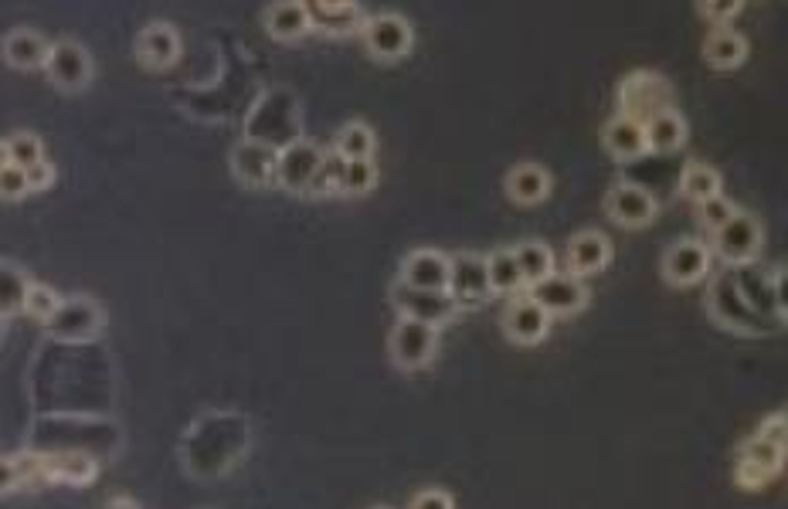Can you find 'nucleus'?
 Here are the masks:
<instances>
[{
  "mask_svg": "<svg viewBox=\"0 0 788 509\" xmlns=\"http://www.w3.org/2000/svg\"><path fill=\"white\" fill-rule=\"evenodd\" d=\"M673 106V88L660 72H629L619 85V116L645 123L649 116H656L660 109Z\"/></svg>",
  "mask_w": 788,
  "mask_h": 509,
  "instance_id": "1",
  "label": "nucleus"
},
{
  "mask_svg": "<svg viewBox=\"0 0 788 509\" xmlns=\"http://www.w3.org/2000/svg\"><path fill=\"white\" fill-rule=\"evenodd\" d=\"M765 245V224L752 214V211H740L711 235L707 248L714 258H721L724 265H748Z\"/></svg>",
  "mask_w": 788,
  "mask_h": 509,
  "instance_id": "2",
  "label": "nucleus"
},
{
  "mask_svg": "<svg viewBox=\"0 0 788 509\" xmlns=\"http://www.w3.org/2000/svg\"><path fill=\"white\" fill-rule=\"evenodd\" d=\"M660 272H663L666 286H673V289L701 286L714 272V255L704 238H680L663 252Z\"/></svg>",
  "mask_w": 788,
  "mask_h": 509,
  "instance_id": "3",
  "label": "nucleus"
},
{
  "mask_svg": "<svg viewBox=\"0 0 788 509\" xmlns=\"http://www.w3.org/2000/svg\"><path fill=\"white\" fill-rule=\"evenodd\" d=\"M388 350L401 370H425L439 353V330L429 327V322L401 316L388 337Z\"/></svg>",
  "mask_w": 788,
  "mask_h": 509,
  "instance_id": "4",
  "label": "nucleus"
},
{
  "mask_svg": "<svg viewBox=\"0 0 788 509\" xmlns=\"http://www.w3.org/2000/svg\"><path fill=\"white\" fill-rule=\"evenodd\" d=\"M445 293L452 296V303L459 309L483 306L493 296L490 279H486V255H480V252L449 255V286H445Z\"/></svg>",
  "mask_w": 788,
  "mask_h": 509,
  "instance_id": "5",
  "label": "nucleus"
},
{
  "mask_svg": "<svg viewBox=\"0 0 788 509\" xmlns=\"http://www.w3.org/2000/svg\"><path fill=\"white\" fill-rule=\"evenodd\" d=\"M360 41H364V49L370 52V59L398 62V59L411 55L414 31L401 14H375V18H364Z\"/></svg>",
  "mask_w": 788,
  "mask_h": 509,
  "instance_id": "6",
  "label": "nucleus"
},
{
  "mask_svg": "<svg viewBox=\"0 0 788 509\" xmlns=\"http://www.w3.org/2000/svg\"><path fill=\"white\" fill-rule=\"evenodd\" d=\"M785 466V448L752 435L748 442H740L737 462H734V479L740 489H761L768 486Z\"/></svg>",
  "mask_w": 788,
  "mask_h": 509,
  "instance_id": "7",
  "label": "nucleus"
},
{
  "mask_svg": "<svg viewBox=\"0 0 788 509\" xmlns=\"http://www.w3.org/2000/svg\"><path fill=\"white\" fill-rule=\"evenodd\" d=\"M606 214L629 231H639L645 224H653L660 218V201L649 194L642 183H612L609 194H606Z\"/></svg>",
  "mask_w": 788,
  "mask_h": 509,
  "instance_id": "8",
  "label": "nucleus"
},
{
  "mask_svg": "<svg viewBox=\"0 0 788 509\" xmlns=\"http://www.w3.org/2000/svg\"><path fill=\"white\" fill-rule=\"evenodd\" d=\"M527 296L554 319V316H575L588 306V286L568 272H550L544 283L530 286Z\"/></svg>",
  "mask_w": 788,
  "mask_h": 509,
  "instance_id": "9",
  "label": "nucleus"
},
{
  "mask_svg": "<svg viewBox=\"0 0 788 509\" xmlns=\"http://www.w3.org/2000/svg\"><path fill=\"white\" fill-rule=\"evenodd\" d=\"M391 303L395 309L404 316V319H419V322H429V327L442 330L445 322H452L462 309L452 303L449 293H425V289H408L401 283H395L391 289Z\"/></svg>",
  "mask_w": 788,
  "mask_h": 509,
  "instance_id": "10",
  "label": "nucleus"
},
{
  "mask_svg": "<svg viewBox=\"0 0 788 509\" xmlns=\"http://www.w3.org/2000/svg\"><path fill=\"white\" fill-rule=\"evenodd\" d=\"M503 333L509 343H517V347H537L547 340L550 333V316L524 293V296H514L506 303L503 309Z\"/></svg>",
  "mask_w": 788,
  "mask_h": 509,
  "instance_id": "11",
  "label": "nucleus"
},
{
  "mask_svg": "<svg viewBox=\"0 0 788 509\" xmlns=\"http://www.w3.org/2000/svg\"><path fill=\"white\" fill-rule=\"evenodd\" d=\"M44 330H49V337L69 340V343L92 340L103 330V309L92 299H69L49 322H44Z\"/></svg>",
  "mask_w": 788,
  "mask_h": 509,
  "instance_id": "12",
  "label": "nucleus"
},
{
  "mask_svg": "<svg viewBox=\"0 0 788 509\" xmlns=\"http://www.w3.org/2000/svg\"><path fill=\"white\" fill-rule=\"evenodd\" d=\"M49 78L65 92H82L92 82V59L78 41H55L49 62H44Z\"/></svg>",
  "mask_w": 788,
  "mask_h": 509,
  "instance_id": "13",
  "label": "nucleus"
},
{
  "mask_svg": "<svg viewBox=\"0 0 788 509\" xmlns=\"http://www.w3.org/2000/svg\"><path fill=\"white\" fill-rule=\"evenodd\" d=\"M275 167H280V147L262 144V140H242L231 150V170L249 188H272L275 183Z\"/></svg>",
  "mask_w": 788,
  "mask_h": 509,
  "instance_id": "14",
  "label": "nucleus"
},
{
  "mask_svg": "<svg viewBox=\"0 0 788 509\" xmlns=\"http://www.w3.org/2000/svg\"><path fill=\"white\" fill-rule=\"evenodd\" d=\"M401 286L425 289V293H445L449 286V255L439 248H414L401 262Z\"/></svg>",
  "mask_w": 788,
  "mask_h": 509,
  "instance_id": "15",
  "label": "nucleus"
},
{
  "mask_svg": "<svg viewBox=\"0 0 788 509\" xmlns=\"http://www.w3.org/2000/svg\"><path fill=\"white\" fill-rule=\"evenodd\" d=\"M319 160H323V150H319L313 140H293L290 147L280 150V167H275V183H280L283 191L306 194V188H309V180H313Z\"/></svg>",
  "mask_w": 788,
  "mask_h": 509,
  "instance_id": "16",
  "label": "nucleus"
},
{
  "mask_svg": "<svg viewBox=\"0 0 788 509\" xmlns=\"http://www.w3.org/2000/svg\"><path fill=\"white\" fill-rule=\"evenodd\" d=\"M612 242L609 235H601L598 227H585L568 242V275L575 279H588V275H598L612 265Z\"/></svg>",
  "mask_w": 788,
  "mask_h": 509,
  "instance_id": "17",
  "label": "nucleus"
},
{
  "mask_svg": "<svg viewBox=\"0 0 788 509\" xmlns=\"http://www.w3.org/2000/svg\"><path fill=\"white\" fill-rule=\"evenodd\" d=\"M136 59H140L154 72L170 68L180 59V34H177V28H170L164 21L147 24L140 31V38H136Z\"/></svg>",
  "mask_w": 788,
  "mask_h": 509,
  "instance_id": "18",
  "label": "nucleus"
},
{
  "mask_svg": "<svg viewBox=\"0 0 788 509\" xmlns=\"http://www.w3.org/2000/svg\"><path fill=\"white\" fill-rule=\"evenodd\" d=\"M642 132H645V153L666 157V153H676L686 144L690 126H686L683 113L670 106V109H660L656 116H649L642 123Z\"/></svg>",
  "mask_w": 788,
  "mask_h": 509,
  "instance_id": "19",
  "label": "nucleus"
},
{
  "mask_svg": "<svg viewBox=\"0 0 788 509\" xmlns=\"http://www.w3.org/2000/svg\"><path fill=\"white\" fill-rule=\"evenodd\" d=\"M506 198L521 204V208H534L544 204L550 198V173L540 163H517L503 180Z\"/></svg>",
  "mask_w": 788,
  "mask_h": 509,
  "instance_id": "20",
  "label": "nucleus"
},
{
  "mask_svg": "<svg viewBox=\"0 0 788 509\" xmlns=\"http://www.w3.org/2000/svg\"><path fill=\"white\" fill-rule=\"evenodd\" d=\"M41 479L44 483H69V486H85L96 479V458L82 452H62V455H38Z\"/></svg>",
  "mask_w": 788,
  "mask_h": 509,
  "instance_id": "21",
  "label": "nucleus"
},
{
  "mask_svg": "<svg viewBox=\"0 0 788 509\" xmlns=\"http://www.w3.org/2000/svg\"><path fill=\"white\" fill-rule=\"evenodd\" d=\"M49 52L52 44L44 41L38 31H28V28H18L4 38V62L18 72H34V68H44L49 62Z\"/></svg>",
  "mask_w": 788,
  "mask_h": 509,
  "instance_id": "22",
  "label": "nucleus"
},
{
  "mask_svg": "<svg viewBox=\"0 0 788 509\" xmlns=\"http://www.w3.org/2000/svg\"><path fill=\"white\" fill-rule=\"evenodd\" d=\"M704 59H707V65L721 68V72L740 68L748 62V38L734 28H714L704 41Z\"/></svg>",
  "mask_w": 788,
  "mask_h": 509,
  "instance_id": "23",
  "label": "nucleus"
},
{
  "mask_svg": "<svg viewBox=\"0 0 788 509\" xmlns=\"http://www.w3.org/2000/svg\"><path fill=\"white\" fill-rule=\"evenodd\" d=\"M601 147L609 150V157L616 160H639L645 153V132L642 123L626 119V116H612L601 129Z\"/></svg>",
  "mask_w": 788,
  "mask_h": 509,
  "instance_id": "24",
  "label": "nucleus"
},
{
  "mask_svg": "<svg viewBox=\"0 0 788 509\" xmlns=\"http://www.w3.org/2000/svg\"><path fill=\"white\" fill-rule=\"evenodd\" d=\"M486 279H490V293L493 296H524L527 286H524V272L517 265V255L514 248H496L486 255Z\"/></svg>",
  "mask_w": 788,
  "mask_h": 509,
  "instance_id": "25",
  "label": "nucleus"
},
{
  "mask_svg": "<svg viewBox=\"0 0 788 509\" xmlns=\"http://www.w3.org/2000/svg\"><path fill=\"white\" fill-rule=\"evenodd\" d=\"M721 173L717 167L704 163V160H686L683 173H680V194L693 204V208H701L714 198H721Z\"/></svg>",
  "mask_w": 788,
  "mask_h": 509,
  "instance_id": "26",
  "label": "nucleus"
},
{
  "mask_svg": "<svg viewBox=\"0 0 788 509\" xmlns=\"http://www.w3.org/2000/svg\"><path fill=\"white\" fill-rule=\"evenodd\" d=\"M306 11H309V24L327 34H354L364 28V11L357 4L327 0V4H306Z\"/></svg>",
  "mask_w": 788,
  "mask_h": 509,
  "instance_id": "27",
  "label": "nucleus"
},
{
  "mask_svg": "<svg viewBox=\"0 0 788 509\" xmlns=\"http://www.w3.org/2000/svg\"><path fill=\"white\" fill-rule=\"evenodd\" d=\"M265 31H269L272 38H280V41H296V38H303L306 31H313L306 4H293V0H286V4H272V8L265 11Z\"/></svg>",
  "mask_w": 788,
  "mask_h": 509,
  "instance_id": "28",
  "label": "nucleus"
},
{
  "mask_svg": "<svg viewBox=\"0 0 788 509\" xmlns=\"http://www.w3.org/2000/svg\"><path fill=\"white\" fill-rule=\"evenodd\" d=\"M334 153L340 160H370L375 157V129L367 123H344L337 140H334Z\"/></svg>",
  "mask_w": 788,
  "mask_h": 509,
  "instance_id": "29",
  "label": "nucleus"
},
{
  "mask_svg": "<svg viewBox=\"0 0 788 509\" xmlns=\"http://www.w3.org/2000/svg\"><path fill=\"white\" fill-rule=\"evenodd\" d=\"M514 255H517V265H521V272H524V286H527V289L537 286V283H544L547 275L554 272V252H550L544 242H521V245L514 248Z\"/></svg>",
  "mask_w": 788,
  "mask_h": 509,
  "instance_id": "30",
  "label": "nucleus"
},
{
  "mask_svg": "<svg viewBox=\"0 0 788 509\" xmlns=\"http://www.w3.org/2000/svg\"><path fill=\"white\" fill-rule=\"evenodd\" d=\"M340 180H344V160L334 150H327V153H323V160H319V167H316V173H313V180H309L306 194H313V198H334V194H340Z\"/></svg>",
  "mask_w": 788,
  "mask_h": 509,
  "instance_id": "31",
  "label": "nucleus"
},
{
  "mask_svg": "<svg viewBox=\"0 0 788 509\" xmlns=\"http://www.w3.org/2000/svg\"><path fill=\"white\" fill-rule=\"evenodd\" d=\"M378 183V167L375 160H344V180H340V194L347 198H364L375 191Z\"/></svg>",
  "mask_w": 788,
  "mask_h": 509,
  "instance_id": "32",
  "label": "nucleus"
},
{
  "mask_svg": "<svg viewBox=\"0 0 788 509\" xmlns=\"http://www.w3.org/2000/svg\"><path fill=\"white\" fill-rule=\"evenodd\" d=\"M28 279L11 268V265H0V316H11L18 309H24V293H28Z\"/></svg>",
  "mask_w": 788,
  "mask_h": 509,
  "instance_id": "33",
  "label": "nucleus"
},
{
  "mask_svg": "<svg viewBox=\"0 0 788 509\" xmlns=\"http://www.w3.org/2000/svg\"><path fill=\"white\" fill-rule=\"evenodd\" d=\"M62 296L49 286H41V283H31L28 293H24V312L38 322H49L59 309H62Z\"/></svg>",
  "mask_w": 788,
  "mask_h": 509,
  "instance_id": "34",
  "label": "nucleus"
},
{
  "mask_svg": "<svg viewBox=\"0 0 788 509\" xmlns=\"http://www.w3.org/2000/svg\"><path fill=\"white\" fill-rule=\"evenodd\" d=\"M8 150H11V163L21 167V170H28V167L44 160V147H41V140H38L34 132H14L11 140H8Z\"/></svg>",
  "mask_w": 788,
  "mask_h": 509,
  "instance_id": "35",
  "label": "nucleus"
},
{
  "mask_svg": "<svg viewBox=\"0 0 788 509\" xmlns=\"http://www.w3.org/2000/svg\"><path fill=\"white\" fill-rule=\"evenodd\" d=\"M734 214H737V208L721 194V198H714V201H707V204L697 208V224L707 231V235H714V231H721Z\"/></svg>",
  "mask_w": 788,
  "mask_h": 509,
  "instance_id": "36",
  "label": "nucleus"
},
{
  "mask_svg": "<svg viewBox=\"0 0 788 509\" xmlns=\"http://www.w3.org/2000/svg\"><path fill=\"white\" fill-rule=\"evenodd\" d=\"M31 188H28V170L21 167H8V170H0V201H21L28 198Z\"/></svg>",
  "mask_w": 788,
  "mask_h": 509,
  "instance_id": "37",
  "label": "nucleus"
},
{
  "mask_svg": "<svg viewBox=\"0 0 788 509\" xmlns=\"http://www.w3.org/2000/svg\"><path fill=\"white\" fill-rule=\"evenodd\" d=\"M745 11V4H717V0H707V4H697V14L707 18L714 28H731L734 18Z\"/></svg>",
  "mask_w": 788,
  "mask_h": 509,
  "instance_id": "38",
  "label": "nucleus"
},
{
  "mask_svg": "<svg viewBox=\"0 0 788 509\" xmlns=\"http://www.w3.org/2000/svg\"><path fill=\"white\" fill-rule=\"evenodd\" d=\"M408 509H455V499L445 489H422V492H414Z\"/></svg>",
  "mask_w": 788,
  "mask_h": 509,
  "instance_id": "39",
  "label": "nucleus"
},
{
  "mask_svg": "<svg viewBox=\"0 0 788 509\" xmlns=\"http://www.w3.org/2000/svg\"><path fill=\"white\" fill-rule=\"evenodd\" d=\"M55 177H59V170H55V163H49V160H41V163L28 167V188H31V194L49 191L52 183H55Z\"/></svg>",
  "mask_w": 788,
  "mask_h": 509,
  "instance_id": "40",
  "label": "nucleus"
},
{
  "mask_svg": "<svg viewBox=\"0 0 788 509\" xmlns=\"http://www.w3.org/2000/svg\"><path fill=\"white\" fill-rule=\"evenodd\" d=\"M785 428H788V425H785V411H775L768 422L758 425L755 435L765 438V442H771V445H778V448H785Z\"/></svg>",
  "mask_w": 788,
  "mask_h": 509,
  "instance_id": "41",
  "label": "nucleus"
},
{
  "mask_svg": "<svg viewBox=\"0 0 788 509\" xmlns=\"http://www.w3.org/2000/svg\"><path fill=\"white\" fill-rule=\"evenodd\" d=\"M21 486V469L18 458H0V496H8Z\"/></svg>",
  "mask_w": 788,
  "mask_h": 509,
  "instance_id": "42",
  "label": "nucleus"
},
{
  "mask_svg": "<svg viewBox=\"0 0 788 509\" xmlns=\"http://www.w3.org/2000/svg\"><path fill=\"white\" fill-rule=\"evenodd\" d=\"M11 167V150H8V140H0V170Z\"/></svg>",
  "mask_w": 788,
  "mask_h": 509,
  "instance_id": "43",
  "label": "nucleus"
},
{
  "mask_svg": "<svg viewBox=\"0 0 788 509\" xmlns=\"http://www.w3.org/2000/svg\"><path fill=\"white\" fill-rule=\"evenodd\" d=\"M370 509H391V506H370Z\"/></svg>",
  "mask_w": 788,
  "mask_h": 509,
  "instance_id": "44",
  "label": "nucleus"
}]
</instances>
